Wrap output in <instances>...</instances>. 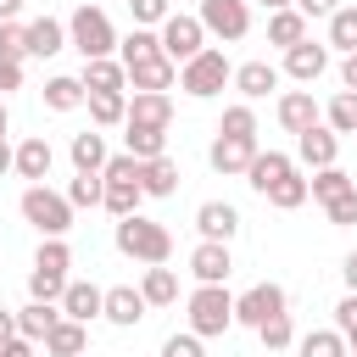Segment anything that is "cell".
<instances>
[{
	"label": "cell",
	"mask_w": 357,
	"mask_h": 357,
	"mask_svg": "<svg viewBox=\"0 0 357 357\" xmlns=\"http://www.w3.org/2000/svg\"><path fill=\"white\" fill-rule=\"evenodd\" d=\"M117 251L145 262V268H156V262L173 257V234H167V223H156L145 212H128V218H117Z\"/></svg>",
	"instance_id": "6da1fadb"
},
{
	"label": "cell",
	"mask_w": 357,
	"mask_h": 357,
	"mask_svg": "<svg viewBox=\"0 0 357 357\" xmlns=\"http://www.w3.org/2000/svg\"><path fill=\"white\" fill-rule=\"evenodd\" d=\"M184 307H190V335H201V340L234 329V296L223 284H195Z\"/></svg>",
	"instance_id": "7a4b0ae2"
},
{
	"label": "cell",
	"mask_w": 357,
	"mask_h": 357,
	"mask_svg": "<svg viewBox=\"0 0 357 357\" xmlns=\"http://www.w3.org/2000/svg\"><path fill=\"white\" fill-rule=\"evenodd\" d=\"M67 45H73L84 61H95V56H112V50H117L112 17H106L100 6H78V11H73V22H67Z\"/></svg>",
	"instance_id": "3957f363"
},
{
	"label": "cell",
	"mask_w": 357,
	"mask_h": 357,
	"mask_svg": "<svg viewBox=\"0 0 357 357\" xmlns=\"http://www.w3.org/2000/svg\"><path fill=\"white\" fill-rule=\"evenodd\" d=\"M229 78H234V67H229V56H223V50H212V45H206V50H195V56L178 67V89H184V95H195V100H212Z\"/></svg>",
	"instance_id": "277c9868"
},
{
	"label": "cell",
	"mask_w": 357,
	"mask_h": 357,
	"mask_svg": "<svg viewBox=\"0 0 357 357\" xmlns=\"http://www.w3.org/2000/svg\"><path fill=\"white\" fill-rule=\"evenodd\" d=\"M17 212H22L39 234H67V229H73V201L56 195L50 184H28L22 201H17Z\"/></svg>",
	"instance_id": "5b68a950"
},
{
	"label": "cell",
	"mask_w": 357,
	"mask_h": 357,
	"mask_svg": "<svg viewBox=\"0 0 357 357\" xmlns=\"http://www.w3.org/2000/svg\"><path fill=\"white\" fill-rule=\"evenodd\" d=\"M156 39H162V56H167L173 67H184L195 50H206V28H201V17H190V11H167V22L156 28Z\"/></svg>",
	"instance_id": "8992f818"
},
{
	"label": "cell",
	"mask_w": 357,
	"mask_h": 357,
	"mask_svg": "<svg viewBox=\"0 0 357 357\" xmlns=\"http://www.w3.org/2000/svg\"><path fill=\"white\" fill-rule=\"evenodd\" d=\"M195 17H201V28L212 39H229V45L251 33V0H201Z\"/></svg>",
	"instance_id": "52a82bcc"
},
{
	"label": "cell",
	"mask_w": 357,
	"mask_h": 357,
	"mask_svg": "<svg viewBox=\"0 0 357 357\" xmlns=\"http://www.w3.org/2000/svg\"><path fill=\"white\" fill-rule=\"evenodd\" d=\"M296 156L318 173V167H329V162L340 156V134H335L329 123H312V128H301V134H296Z\"/></svg>",
	"instance_id": "ba28073f"
},
{
	"label": "cell",
	"mask_w": 357,
	"mask_h": 357,
	"mask_svg": "<svg viewBox=\"0 0 357 357\" xmlns=\"http://www.w3.org/2000/svg\"><path fill=\"white\" fill-rule=\"evenodd\" d=\"M190 273H195V284H223V279L234 273L229 245H223V240H201V245L190 251Z\"/></svg>",
	"instance_id": "9c48e42d"
},
{
	"label": "cell",
	"mask_w": 357,
	"mask_h": 357,
	"mask_svg": "<svg viewBox=\"0 0 357 357\" xmlns=\"http://www.w3.org/2000/svg\"><path fill=\"white\" fill-rule=\"evenodd\" d=\"M273 312H284V290L279 284H251L245 296H234V324H262V318H273Z\"/></svg>",
	"instance_id": "30bf717a"
},
{
	"label": "cell",
	"mask_w": 357,
	"mask_h": 357,
	"mask_svg": "<svg viewBox=\"0 0 357 357\" xmlns=\"http://www.w3.org/2000/svg\"><path fill=\"white\" fill-rule=\"evenodd\" d=\"M324 67H329V45L296 39V45L284 50V73H290L296 84H312V78H324Z\"/></svg>",
	"instance_id": "8fae6325"
},
{
	"label": "cell",
	"mask_w": 357,
	"mask_h": 357,
	"mask_svg": "<svg viewBox=\"0 0 357 357\" xmlns=\"http://www.w3.org/2000/svg\"><path fill=\"white\" fill-rule=\"evenodd\" d=\"M123 123L167 128V123H173V95H167V89H134V100H128V117H123Z\"/></svg>",
	"instance_id": "7c38bea8"
},
{
	"label": "cell",
	"mask_w": 357,
	"mask_h": 357,
	"mask_svg": "<svg viewBox=\"0 0 357 357\" xmlns=\"http://www.w3.org/2000/svg\"><path fill=\"white\" fill-rule=\"evenodd\" d=\"M195 229H201V240H234L240 234V212L229 206V201H201L195 206Z\"/></svg>",
	"instance_id": "4fadbf2b"
},
{
	"label": "cell",
	"mask_w": 357,
	"mask_h": 357,
	"mask_svg": "<svg viewBox=\"0 0 357 357\" xmlns=\"http://www.w3.org/2000/svg\"><path fill=\"white\" fill-rule=\"evenodd\" d=\"M100 318H106V324H117V329H134V324L145 318V296H139L134 284H112V290H106V301H100Z\"/></svg>",
	"instance_id": "5bb4252c"
},
{
	"label": "cell",
	"mask_w": 357,
	"mask_h": 357,
	"mask_svg": "<svg viewBox=\"0 0 357 357\" xmlns=\"http://www.w3.org/2000/svg\"><path fill=\"white\" fill-rule=\"evenodd\" d=\"M50 162H56V151H50V139H45V134H28V139L11 151V167H17L22 178H33V184H45Z\"/></svg>",
	"instance_id": "9a60e30c"
},
{
	"label": "cell",
	"mask_w": 357,
	"mask_h": 357,
	"mask_svg": "<svg viewBox=\"0 0 357 357\" xmlns=\"http://www.w3.org/2000/svg\"><path fill=\"white\" fill-rule=\"evenodd\" d=\"M100 301H106V290L100 284H84V279H67V290H61V318H78V324H89V318H100Z\"/></svg>",
	"instance_id": "2e32d148"
},
{
	"label": "cell",
	"mask_w": 357,
	"mask_h": 357,
	"mask_svg": "<svg viewBox=\"0 0 357 357\" xmlns=\"http://www.w3.org/2000/svg\"><path fill=\"white\" fill-rule=\"evenodd\" d=\"M324 112H318V100H312V89H284L279 95V128H290V134H301V128H312Z\"/></svg>",
	"instance_id": "e0dca14e"
},
{
	"label": "cell",
	"mask_w": 357,
	"mask_h": 357,
	"mask_svg": "<svg viewBox=\"0 0 357 357\" xmlns=\"http://www.w3.org/2000/svg\"><path fill=\"white\" fill-rule=\"evenodd\" d=\"M206 156H212V167H218L223 178H234V173H245V167H251V156H257V139H229V134H218Z\"/></svg>",
	"instance_id": "ac0fdd59"
},
{
	"label": "cell",
	"mask_w": 357,
	"mask_h": 357,
	"mask_svg": "<svg viewBox=\"0 0 357 357\" xmlns=\"http://www.w3.org/2000/svg\"><path fill=\"white\" fill-rule=\"evenodd\" d=\"M284 173H296V162H290L284 151H257V156H251V167H245V184H251L257 195H268Z\"/></svg>",
	"instance_id": "d6986e66"
},
{
	"label": "cell",
	"mask_w": 357,
	"mask_h": 357,
	"mask_svg": "<svg viewBox=\"0 0 357 357\" xmlns=\"http://www.w3.org/2000/svg\"><path fill=\"white\" fill-rule=\"evenodd\" d=\"M50 357H84V346H89V324H78V318H56L50 324V335L39 340Z\"/></svg>",
	"instance_id": "ffe728a7"
},
{
	"label": "cell",
	"mask_w": 357,
	"mask_h": 357,
	"mask_svg": "<svg viewBox=\"0 0 357 357\" xmlns=\"http://www.w3.org/2000/svg\"><path fill=\"white\" fill-rule=\"evenodd\" d=\"M229 84H234L245 100H262L268 89H279V67H273V61H240Z\"/></svg>",
	"instance_id": "44dd1931"
},
{
	"label": "cell",
	"mask_w": 357,
	"mask_h": 357,
	"mask_svg": "<svg viewBox=\"0 0 357 357\" xmlns=\"http://www.w3.org/2000/svg\"><path fill=\"white\" fill-rule=\"evenodd\" d=\"M84 106H89V123L95 128H117L128 117V95L123 89H84Z\"/></svg>",
	"instance_id": "7402d4cb"
},
{
	"label": "cell",
	"mask_w": 357,
	"mask_h": 357,
	"mask_svg": "<svg viewBox=\"0 0 357 357\" xmlns=\"http://www.w3.org/2000/svg\"><path fill=\"white\" fill-rule=\"evenodd\" d=\"M139 190H145L151 201H167V195L178 190V162H173V156H151V162H139Z\"/></svg>",
	"instance_id": "603a6c76"
},
{
	"label": "cell",
	"mask_w": 357,
	"mask_h": 357,
	"mask_svg": "<svg viewBox=\"0 0 357 357\" xmlns=\"http://www.w3.org/2000/svg\"><path fill=\"white\" fill-rule=\"evenodd\" d=\"M123 73H128L134 89H173V84H178V67H173L167 56H145V61H134V67H123Z\"/></svg>",
	"instance_id": "cb8c5ba5"
},
{
	"label": "cell",
	"mask_w": 357,
	"mask_h": 357,
	"mask_svg": "<svg viewBox=\"0 0 357 357\" xmlns=\"http://www.w3.org/2000/svg\"><path fill=\"white\" fill-rule=\"evenodd\" d=\"M67 156H73V167H78V173H100L112 151H106V134H100V128H84V134H73Z\"/></svg>",
	"instance_id": "d4e9b609"
},
{
	"label": "cell",
	"mask_w": 357,
	"mask_h": 357,
	"mask_svg": "<svg viewBox=\"0 0 357 357\" xmlns=\"http://www.w3.org/2000/svg\"><path fill=\"white\" fill-rule=\"evenodd\" d=\"M22 39H28V56H56V50H67V28L56 22V17H39V22H28L22 28Z\"/></svg>",
	"instance_id": "484cf974"
},
{
	"label": "cell",
	"mask_w": 357,
	"mask_h": 357,
	"mask_svg": "<svg viewBox=\"0 0 357 357\" xmlns=\"http://www.w3.org/2000/svg\"><path fill=\"white\" fill-rule=\"evenodd\" d=\"M123 151L134 162H151V156H167V128H145V123H123Z\"/></svg>",
	"instance_id": "4316f807"
},
{
	"label": "cell",
	"mask_w": 357,
	"mask_h": 357,
	"mask_svg": "<svg viewBox=\"0 0 357 357\" xmlns=\"http://www.w3.org/2000/svg\"><path fill=\"white\" fill-rule=\"evenodd\" d=\"M139 296H145V307H173V301H178V273H173L167 262L145 268V279H139Z\"/></svg>",
	"instance_id": "83f0119b"
},
{
	"label": "cell",
	"mask_w": 357,
	"mask_h": 357,
	"mask_svg": "<svg viewBox=\"0 0 357 357\" xmlns=\"http://www.w3.org/2000/svg\"><path fill=\"white\" fill-rule=\"evenodd\" d=\"M56 318H61V307H56V301H28V307L17 312V335L39 346V340L50 335V324H56Z\"/></svg>",
	"instance_id": "f1b7e54d"
},
{
	"label": "cell",
	"mask_w": 357,
	"mask_h": 357,
	"mask_svg": "<svg viewBox=\"0 0 357 357\" xmlns=\"http://www.w3.org/2000/svg\"><path fill=\"white\" fill-rule=\"evenodd\" d=\"M296 39H307V17H301L296 6H279V11L268 17V45H279V50H290Z\"/></svg>",
	"instance_id": "f546056e"
},
{
	"label": "cell",
	"mask_w": 357,
	"mask_h": 357,
	"mask_svg": "<svg viewBox=\"0 0 357 357\" xmlns=\"http://www.w3.org/2000/svg\"><path fill=\"white\" fill-rule=\"evenodd\" d=\"M139 201H145L139 178H106V195H100V206H106L112 218H128V212H139Z\"/></svg>",
	"instance_id": "4dcf8cb0"
},
{
	"label": "cell",
	"mask_w": 357,
	"mask_h": 357,
	"mask_svg": "<svg viewBox=\"0 0 357 357\" xmlns=\"http://www.w3.org/2000/svg\"><path fill=\"white\" fill-rule=\"evenodd\" d=\"M84 89H128V73H123V61H112V56H95V61H84V78H78Z\"/></svg>",
	"instance_id": "1f68e13d"
},
{
	"label": "cell",
	"mask_w": 357,
	"mask_h": 357,
	"mask_svg": "<svg viewBox=\"0 0 357 357\" xmlns=\"http://www.w3.org/2000/svg\"><path fill=\"white\" fill-rule=\"evenodd\" d=\"M45 106H50V112H78V106H84V84L67 78V73L45 78Z\"/></svg>",
	"instance_id": "d6a6232c"
},
{
	"label": "cell",
	"mask_w": 357,
	"mask_h": 357,
	"mask_svg": "<svg viewBox=\"0 0 357 357\" xmlns=\"http://www.w3.org/2000/svg\"><path fill=\"white\" fill-rule=\"evenodd\" d=\"M351 184H357V178H351L346 167H335V162H329V167H318V173L307 178V195H312V201H335V195H340V190H351Z\"/></svg>",
	"instance_id": "836d02e7"
},
{
	"label": "cell",
	"mask_w": 357,
	"mask_h": 357,
	"mask_svg": "<svg viewBox=\"0 0 357 357\" xmlns=\"http://www.w3.org/2000/svg\"><path fill=\"white\" fill-rule=\"evenodd\" d=\"M117 50H123L117 61L134 67V61H145V56H162V39H156V28H134L128 39H117Z\"/></svg>",
	"instance_id": "e575fe53"
},
{
	"label": "cell",
	"mask_w": 357,
	"mask_h": 357,
	"mask_svg": "<svg viewBox=\"0 0 357 357\" xmlns=\"http://www.w3.org/2000/svg\"><path fill=\"white\" fill-rule=\"evenodd\" d=\"M329 45L346 50V56L357 50V6H335L329 11Z\"/></svg>",
	"instance_id": "d590c367"
},
{
	"label": "cell",
	"mask_w": 357,
	"mask_h": 357,
	"mask_svg": "<svg viewBox=\"0 0 357 357\" xmlns=\"http://www.w3.org/2000/svg\"><path fill=\"white\" fill-rule=\"evenodd\" d=\"M296 351L301 357H346V335L340 329H312V335L296 340Z\"/></svg>",
	"instance_id": "8d00e7d4"
},
{
	"label": "cell",
	"mask_w": 357,
	"mask_h": 357,
	"mask_svg": "<svg viewBox=\"0 0 357 357\" xmlns=\"http://www.w3.org/2000/svg\"><path fill=\"white\" fill-rule=\"evenodd\" d=\"M324 123H329L335 134H357V95H351V89H340V95L324 106Z\"/></svg>",
	"instance_id": "74e56055"
},
{
	"label": "cell",
	"mask_w": 357,
	"mask_h": 357,
	"mask_svg": "<svg viewBox=\"0 0 357 357\" xmlns=\"http://www.w3.org/2000/svg\"><path fill=\"white\" fill-rule=\"evenodd\" d=\"M218 134H229V139H257V112L240 100V106H229L223 112V123H218Z\"/></svg>",
	"instance_id": "f35d334b"
},
{
	"label": "cell",
	"mask_w": 357,
	"mask_h": 357,
	"mask_svg": "<svg viewBox=\"0 0 357 357\" xmlns=\"http://www.w3.org/2000/svg\"><path fill=\"white\" fill-rule=\"evenodd\" d=\"M100 195H106V178H100V173H78V178L67 184L73 212H78V206H100Z\"/></svg>",
	"instance_id": "ab89813d"
},
{
	"label": "cell",
	"mask_w": 357,
	"mask_h": 357,
	"mask_svg": "<svg viewBox=\"0 0 357 357\" xmlns=\"http://www.w3.org/2000/svg\"><path fill=\"white\" fill-rule=\"evenodd\" d=\"M268 201H273L279 212H296V206L307 201V178H301V173H284V178L268 190Z\"/></svg>",
	"instance_id": "60d3db41"
},
{
	"label": "cell",
	"mask_w": 357,
	"mask_h": 357,
	"mask_svg": "<svg viewBox=\"0 0 357 357\" xmlns=\"http://www.w3.org/2000/svg\"><path fill=\"white\" fill-rule=\"evenodd\" d=\"M33 268H45V273H67V268H73V251H67V240H61V234H45V245H39Z\"/></svg>",
	"instance_id": "b9f144b4"
},
{
	"label": "cell",
	"mask_w": 357,
	"mask_h": 357,
	"mask_svg": "<svg viewBox=\"0 0 357 357\" xmlns=\"http://www.w3.org/2000/svg\"><path fill=\"white\" fill-rule=\"evenodd\" d=\"M257 340H262L268 351H284V346L296 340V329H290V312H273V318H262V324H257Z\"/></svg>",
	"instance_id": "7bdbcfd3"
},
{
	"label": "cell",
	"mask_w": 357,
	"mask_h": 357,
	"mask_svg": "<svg viewBox=\"0 0 357 357\" xmlns=\"http://www.w3.org/2000/svg\"><path fill=\"white\" fill-rule=\"evenodd\" d=\"M61 290H67V273H45V268L28 273V296L33 301H61Z\"/></svg>",
	"instance_id": "ee69618b"
},
{
	"label": "cell",
	"mask_w": 357,
	"mask_h": 357,
	"mask_svg": "<svg viewBox=\"0 0 357 357\" xmlns=\"http://www.w3.org/2000/svg\"><path fill=\"white\" fill-rule=\"evenodd\" d=\"M128 11H134V28H162L173 0H128Z\"/></svg>",
	"instance_id": "f6af8a7d"
},
{
	"label": "cell",
	"mask_w": 357,
	"mask_h": 357,
	"mask_svg": "<svg viewBox=\"0 0 357 357\" xmlns=\"http://www.w3.org/2000/svg\"><path fill=\"white\" fill-rule=\"evenodd\" d=\"M324 212H329V223H340V229H346V223H357V184H351V190H340L335 201H324Z\"/></svg>",
	"instance_id": "bcb514c9"
},
{
	"label": "cell",
	"mask_w": 357,
	"mask_h": 357,
	"mask_svg": "<svg viewBox=\"0 0 357 357\" xmlns=\"http://www.w3.org/2000/svg\"><path fill=\"white\" fill-rule=\"evenodd\" d=\"M22 56H28L22 28H17V22H0V61H22Z\"/></svg>",
	"instance_id": "7dc6e473"
},
{
	"label": "cell",
	"mask_w": 357,
	"mask_h": 357,
	"mask_svg": "<svg viewBox=\"0 0 357 357\" xmlns=\"http://www.w3.org/2000/svg\"><path fill=\"white\" fill-rule=\"evenodd\" d=\"M162 357H206V351H201V335L184 329V335H167L162 340Z\"/></svg>",
	"instance_id": "c3c4849f"
},
{
	"label": "cell",
	"mask_w": 357,
	"mask_h": 357,
	"mask_svg": "<svg viewBox=\"0 0 357 357\" xmlns=\"http://www.w3.org/2000/svg\"><path fill=\"white\" fill-rule=\"evenodd\" d=\"M100 178H139V162L123 151V156H106V167H100Z\"/></svg>",
	"instance_id": "681fc988"
},
{
	"label": "cell",
	"mask_w": 357,
	"mask_h": 357,
	"mask_svg": "<svg viewBox=\"0 0 357 357\" xmlns=\"http://www.w3.org/2000/svg\"><path fill=\"white\" fill-rule=\"evenodd\" d=\"M335 329H340V335L357 329V290H346V296L335 301Z\"/></svg>",
	"instance_id": "f907efd6"
},
{
	"label": "cell",
	"mask_w": 357,
	"mask_h": 357,
	"mask_svg": "<svg viewBox=\"0 0 357 357\" xmlns=\"http://www.w3.org/2000/svg\"><path fill=\"white\" fill-rule=\"evenodd\" d=\"M22 89V61H0V95Z\"/></svg>",
	"instance_id": "816d5d0a"
},
{
	"label": "cell",
	"mask_w": 357,
	"mask_h": 357,
	"mask_svg": "<svg viewBox=\"0 0 357 357\" xmlns=\"http://www.w3.org/2000/svg\"><path fill=\"white\" fill-rule=\"evenodd\" d=\"M335 6H340V0H296V11H301V17H329Z\"/></svg>",
	"instance_id": "f5cc1de1"
},
{
	"label": "cell",
	"mask_w": 357,
	"mask_h": 357,
	"mask_svg": "<svg viewBox=\"0 0 357 357\" xmlns=\"http://www.w3.org/2000/svg\"><path fill=\"white\" fill-rule=\"evenodd\" d=\"M0 357H33V340H22V335H11V340L0 346Z\"/></svg>",
	"instance_id": "db71d44e"
},
{
	"label": "cell",
	"mask_w": 357,
	"mask_h": 357,
	"mask_svg": "<svg viewBox=\"0 0 357 357\" xmlns=\"http://www.w3.org/2000/svg\"><path fill=\"white\" fill-rule=\"evenodd\" d=\"M340 84H346V89H351V95H357V50H351V56H346V61H340Z\"/></svg>",
	"instance_id": "11a10c76"
},
{
	"label": "cell",
	"mask_w": 357,
	"mask_h": 357,
	"mask_svg": "<svg viewBox=\"0 0 357 357\" xmlns=\"http://www.w3.org/2000/svg\"><path fill=\"white\" fill-rule=\"evenodd\" d=\"M11 335H17V312H6V307H0V346H6Z\"/></svg>",
	"instance_id": "9f6ffc18"
},
{
	"label": "cell",
	"mask_w": 357,
	"mask_h": 357,
	"mask_svg": "<svg viewBox=\"0 0 357 357\" xmlns=\"http://www.w3.org/2000/svg\"><path fill=\"white\" fill-rule=\"evenodd\" d=\"M17 11H22V0H0V22H17Z\"/></svg>",
	"instance_id": "6f0895ef"
},
{
	"label": "cell",
	"mask_w": 357,
	"mask_h": 357,
	"mask_svg": "<svg viewBox=\"0 0 357 357\" xmlns=\"http://www.w3.org/2000/svg\"><path fill=\"white\" fill-rule=\"evenodd\" d=\"M340 273H346V290H357V251L346 257V268H340Z\"/></svg>",
	"instance_id": "680465c9"
},
{
	"label": "cell",
	"mask_w": 357,
	"mask_h": 357,
	"mask_svg": "<svg viewBox=\"0 0 357 357\" xmlns=\"http://www.w3.org/2000/svg\"><path fill=\"white\" fill-rule=\"evenodd\" d=\"M0 173H11V145L0 139Z\"/></svg>",
	"instance_id": "91938a15"
},
{
	"label": "cell",
	"mask_w": 357,
	"mask_h": 357,
	"mask_svg": "<svg viewBox=\"0 0 357 357\" xmlns=\"http://www.w3.org/2000/svg\"><path fill=\"white\" fill-rule=\"evenodd\" d=\"M346 351H357V329H346Z\"/></svg>",
	"instance_id": "94428289"
},
{
	"label": "cell",
	"mask_w": 357,
	"mask_h": 357,
	"mask_svg": "<svg viewBox=\"0 0 357 357\" xmlns=\"http://www.w3.org/2000/svg\"><path fill=\"white\" fill-rule=\"evenodd\" d=\"M262 6H268V11H279V6H296V0H262Z\"/></svg>",
	"instance_id": "6125c7cd"
},
{
	"label": "cell",
	"mask_w": 357,
	"mask_h": 357,
	"mask_svg": "<svg viewBox=\"0 0 357 357\" xmlns=\"http://www.w3.org/2000/svg\"><path fill=\"white\" fill-rule=\"evenodd\" d=\"M0 139H6V95H0Z\"/></svg>",
	"instance_id": "be15d7a7"
},
{
	"label": "cell",
	"mask_w": 357,
	"mask_h": 357,
	"mask_svg": "<svg viewBox=\"0 0 357 357\" xmlns=\"http://www.w3.org/2000/svg\"><path fill=\"white\" fill-rule=\"evenodd\" d=\"M346 357H357V351H346Z\"/></svg>",
	"instance_id": "e7e4bbea"
},
{
	"label": "cell",
	"mask_w": 357,
	"mask_h": 357,
	"mask_svg": "<svg viewBox=\"0 0 357 357\" xmlns=\"http://www.w3.org/2000/svg\"><path fill=\"white\" fill-rule=\"evenodd\" d=\"M195 6H201V0H195Z\"/></svg>",
	"instance_id": "03108f58"
}]
</instances>
